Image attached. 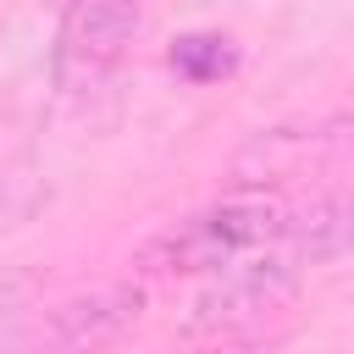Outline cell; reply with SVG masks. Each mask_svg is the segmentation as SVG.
<instances>
[{"mask_svg": "<svg viewBox=\"0 0 354 354\" xmlns=\"http://www.w3.org/2000/svg\"><path fill=\"white\" fill-rule=\"evenodd\" d=\"M138 28H144V0H66L55 28L61 83H94L100 72H111Z\"/></svg>", "mask_w": 354, "mask_h": 354, "instance_id": "3957f363", "label": "cell"}, {"mask_svg": "<svg viewBox=\"0 0 354 354\" xmlns=\"http://www.w3.org/2000/svg\"><path fill=\"white\" fill-rule=\"evenodd\" d=\"M293 293H299V271L288 260H277V254H243V260L210 271V282L199 288V299L183 315V332L188 337H221V332L260 326Z\"/></svg>", "mask_w": 354, "mask_h": 354, "instance_id": "7a4b0ae2", "label": "cell"}, {"mask_svg": "<svg viewBox=\"0 0 354 354\" xmlns=\"http://www.w3.org/2000/svg\"><path fill=\"white\" fill-rule=\"evenodd\" d=\"M171 66H177L183 77H216V72L232 66V50H227V39H216V33H194V39H177Z\"/></svg>", "mask_w": 354, "mask_h": 354, "instance_id": "8992f818", "label": "cell"}, {"mask_svg": "<svg viewBox=\"0 0 354 354\" xmlns=\"http://www.w3.org/2000/svg\"><path fill=\"white\" fill-rule=\"evenodd\" d=\"M282 199L271 194H232L221 205H205L199 216L177 221L166 238H160V266L166 271H221L243 254H260L266 243L282 238Z\"/></svg>", "mask_w": 354, "mask_h": 354, "instance_id": "6da1fadb", "label": "cell"}, {"mask_svg": "<svg viewBox=\"0 0 354 354\" xmlns=\"http://www.w3.org/2000/svg\"><path fill=\"white\" fill-rule=\"evenodd\" d=\"M277 243H288L293 260H310V266L343 260V249H348V199L337 188L332 194H315L304 210H293L282 221V238Z\"/></svg>", "mask_w": 354, "mask_h": 354, "instance_id": "5b68a950", "label": "cell"}, {"mask_svg": "<svg viewBox=\"0 0 354 354\" xmlns=\"http://www.w3.org/2000/svg\"><path fill=\"white\" fill-rule=\"evenodd\" d=\"M138 315H144V288L138 282H100L88 293H72L66 304H55L50 337L66 354H94V348L116 343Z\"/></svg>", "mask_w": 354, "mask_h": 354, "instance_id": "277c9868", "label": "cell"}, {"mask_svg": "<svg viewBox=\"0 0 354 354\" xmlns=\"http://www.w3.org/2000/svg\"><path fill=\"white\" fill-rule=\"evenodd\" d=\"M243 354H260V348H243Z\"/></svg>", "mask_w": 354, "mask_h": 354, "instance_id": "52a82bcc", "label": "cell"}]
</instances>
